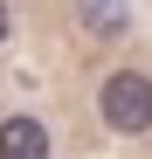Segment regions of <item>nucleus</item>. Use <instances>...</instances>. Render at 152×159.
I'll return each instance as SVG.
<instances>
[{
  "instance_id": "3",
  "label": "nucleus",
  "mask_w": 152,
  "mask_h": 159,
  "mask_svg": "<svg viewBox=\"0 0 152 159\" xmlns=\"http://www.w3.org/2000/svg\"><path fill=\"white\" fill-rule=\"evenodd\" d=\"M76 21H83L90 35H124L132 7H124V0H76Z\"/></svg>"
},
{
  "instance_id": "1",
  "label": "nucleus",
  "mask_w": 152,
  "mask_h": 159,
  "mask_svg": "<svg viewBox=\"0 0 152 159\" xmlns=\"http://www.w3.org/2000/svg\"><path fill=\"white\" fill-rule=\"evenodd\" d=\"M97 111H104V125L111 131H152V76H138V69H118V76H104V90H97Z\"/></svg>"
},
{
  "instance_id": "2",
  "label": "nucleus",
  "mask_w": 152,
  "mask_h": 159,
  "mask_svg": "<svg viewBox=\"0 0 152 159\" xmlns=\"http://www.w3.org/2000/svg\"><path fill=\"white\" fill-rule=\"evenodd\" d=\"M0 159H48V125L28 111L0 118Z\"/></svg>"
},
{
  "instance_id": "4",
  "label": "nucleus",
  "mask_w": 152,
  "mask_h": 159,
  "mask_svg": "<svg viewBox=\"0 0 152 159\" xmlns=\"http://www.w3.org/2000/svg\"><path fill=\"white\" fill-rule=\"evenodd\" d=\"M0 42H7V0H0Z\"/></svg>"
}]
</instances>
